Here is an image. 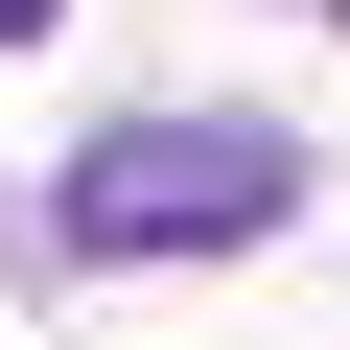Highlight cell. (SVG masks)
I'll return each mask as SVG.
<instances>
[{
  "instance_id": "cell-1",
  "label": "cell",
  "mask_w": 350,
  "mask_h": 350,
  "mask_svg": "<svg viewBox=\"0 0 350 350\" xmlns=\"http://www.w3.org/2000/svg\"><path fill=\"white\" fill-rule=\"evenodd\" d=\"M280 211H304V140H280V117H117V140L70 163V257H94V280L257 257Z\"/></svg>"
},
{
  "instance_id": "cell-2",
  "label": "cell",
  "mask_w": 350,
  "mask_h": 350,
  "mask_svg": "<svg viewBox=\"0 0 350 350\" xmlns=\"http://www.w3.org/2000/svg\"><path fill=\"white\" fill-rule=\"evenodd\" d=\"M47 24H70V0H0V47H47Z\"/></svg>"
},
{
  "instance_id": "cell-3",
  "label": "cell",
  "mask_w": 350,
  "mask_h": 350,
  "mask_svg": "<svg viewBox=\"0 0 350 350\" xmlns=\"http://www.w3.org/2000/svg\"><path fill=\"white\" fill-rule=\"evenodd\" d=\"M327 24H350V0H327Z\"/></svg>"
}]
</instances>
